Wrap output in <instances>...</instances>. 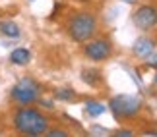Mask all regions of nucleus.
I'll return each mask as SVG.
<instances>
[{
	"mask_svg": "<svg viewBox=\"0 0 157 137\" xmlns=\"http://www.w3.org/2000/svg\"><path fill=\"white\" fill-rule=\"evenodd\" d=\"M14 128L23 135H43L49 129V120L35 108H17L14 114Z\"/></svg>",
	"mask_w": 157,
	"mask_h": 137,
	"instance_id": "1",
	"label": "nucleus"
},
{
	"mask_svg": "<svg viewBox=\"0 0 157 137\" xmlns=\"http://www.w3.org/2000/svg\"><path fill=\"white\" fill-rule=\"evenodd\" d=\"M95 31H97V20L93 14H87V12L72 16L68 21V33L76 43H87L95 35Z\"/></svg>",
	"mask_w": 157,
	"mask_h": 137,
	"instance_id": "2",
	"label": "nucleus"
},
{
	"mask_svg": "<svg viewBox=\"0 0 157 137\" xmlns=\"http://www.w3.org/2000/svg\"><path fill=\"white\" fill-rule=\"evenodd\" d=\"M109 106H111L114 118H134L142 110V99L136 95H118L111 99Z\"/></svg>",
	"mask_w": 157,
	"mask_h": 137,
	"instance_id": "3",
	"label": "nucleus"
},
{
	"mask_svg": "<svg viewBox=\"0 0 157 137\" xmlns=\"http://www.w3.org/2000/svg\"><path fill=\"white\" fill-rule=\"evenodd\" d=\"M39 97H41L39 83L29 79V77L20 79L14 87H12V99H14L16 103H20V104H31L35 100H39Z\"/></svg>",
	"mask_w": 157,
	"mask_h": 137,
	"instance_id": "4",
	"label": "nucleus"
},
{
	"mask_svg": "<svg viewBox=\"0 0 157 137\" xmlns=\"http://www.w3.org/2000/svg\"><path fill=\"white\" fill-rule=\"evenodd\" d=\"M132 21H134V25L138 29H142V31H147V29H153L157 25V8L155 6H140L134 16H132Z\"/></svg>",
	"mask_w": 157,
	"mask_h": 137,
	"instance_id": "5",
	"label": "nucleus"
},
{
	"mask_svg": "<svg viewBox=\"0 0 157 137\" xmlns=\"http://www.w3.org/2000/svg\"><path fill=\"white\" fill-rule=\"evenodd\" d=\"M83 52L89 60L93 62H103L111 56L113 52V46L109 43V39H95V41H89V43L83 46Z\"/></svg>",
	"mask_w": 157,
	"mask_h": 137,
	"instance_id": "6",
	"label": "nucleus"
},
{
	"mask_svg": "<svg viewBox=\"0 0 157 137\" xmlns=\"http://www.w3.org/2000/svg\"><path fill=\"white\" fill-rule=\"evenodd\" d=\"M132 50H134V54L138 58H147V56H151L153 52H155V43H153L151 39H147V37H140L134 43Z\"/></svg>",
	"mask_w": 157,
	"mask_h": 137,
	"instance_id": "7",
	"label": "nucleus"
},
{
	"mask_svg": "<svg viewBox=\"0 0 157 137\" xmlns=\"http://www.w3.org/2000/svg\"><path fill=\"white\" fill-rule=\"evenodd\" d=\"M10 62L16 64V66H27V64L31 62V52L27 49H16V50H12V54H10Z\"/></svg>",
	"mask_w": 157,
	"mask_h": 137,
	"instance_id": "8",
	"label": "nucleus"
},
{
	"mask_svg": "<svg viewBox=\"0 0 157 137\" xmlns=\"http://www.w3.org/2000/svg\"><path fill=\"white\" fill-rule=\"evenodd\" d=\"M0 33L6 35V37H20V27H17V23L14 21H0Z\"/></svg>",
	"mask_w": 157,
	"mask_h": 137,
	"instance_id": "9",
	"label": "nucleus"
},
{
	"mask_svg": "<svg viewBox=\"0 0 157 137\" xmlns=\"http://www.w3.org/2000/svg\"><path fill=\"white\" fill-rule=\"evenodd\" d=\"M107 108H105V104H101V103H97V100H87L86 103V112L89 116H101L105 112Z\"/></svg>",
	"mask_w": 157,
	"mask_h": 137,
	"instance_id": "10",
	"label": "nucleus"
},
{
	"mask_svg": "<svg viewBox=\"0 0 157 137\" xmlns=\"http://www.w3.org/2000/svg\"><path fill=\"white\" fill-rule=\"evenodd\" d=\"M82 79L86 83H89V85H95V83L99 81V71L97 70H83Z\"/></svg>",
	"mask_w": 157,
	"mask_h": 137,
	"instance_id": "11",
	"label": "nucleus"
},
{
	"mask_svg": "<svg viewBox=\"0 0 157 137\" xmlns=\"http://www.w3.org/2000/svg\"><path fill=\"white\" fill-rule=\"evenodd\" d=\"M56 99L60 100H70V99H74L76 97V93H74V89H70V87H62V89H56Z\"/></svg>",
	"mask_w": 157,
	"mask_h": 137,
	"instance_id": "12",
	"label": "nucleus"
},
{
	"mask_svg": "<svg viewBox=\"0 0 157 137\" xmlns=\"http://www.w3.org/2000/svg\"><path fill=\"white\" fill-rule=\"evenodd\" d=\"M47 135H51V137H66L68 132H64V129H47Z\"/></svg>",
	"mask_w": 157,
	"mask_h": 137,
	"instance_id": "13",
	"label": "nucleus"
},
{
	"mask_svg": "<svg viewBox=\"0 0 157 137\" xmlns=\"http://www.w3.org/2000/svg\"><path fill=\"white\" fill-rule=\"evenodd\" d=\"M146 60H147V66H149V68H157V54H151V56H147Z\"/></svg>",
	"mask_w": 157,
	"mask_h": 137,
	"instance_id": "14",
	"label": "nucleus"
},
{
	"mask_svg": "<svg viewBox=\"0 0 157 137\" xmlns=\"http://www.w3.org/2000/svg\"><path fill=\"white\" fill-rule=\"evenodd\" d=\"M117 135H122V137H128V135H132V132H130V129H118V132H117Z\"/></svg>",
	"mask_w": 157,
	"mask_h": 137,
	"instance_id": "15",
	"label": "nucleus"
},
{
	"mask_svg": "<svg viewBox=\"0 0 157 137\" xmlns=\"http://www.w3.org/2000/svg\"><path fill=\"white\" fill-rule=\"evenodd\" d=\"M122 2H128V4H134L136 0H122Z\"/></svg>",
	"mask_w": 157,
	"mask_h": 137,
	"instance_id": "16",
	"label": "nucleus"
},
{
	"mask_svg": "<svg viewBox=\"0 0 157 137\" xmlns=\"http://www.w3.org/2000/svg\"><path fill=\"white\" fill-rule=\"evenodd\" d=\"M155 85H157V75H155Z\"/></svg>",
	"mask_w": 157,
	"mask_h": 137,
	"instance_id": "17",
	"label": "nucleus"
}]
</instances>
